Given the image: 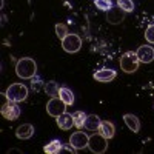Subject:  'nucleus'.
<instances>
[{
	"label": "nucleus",
	"mask_w": 154,
	"mask_h": 154,
	"mask_svg": "<svg viewBox=\"0 0 154 154\" xmlns=\"http://www.w3.org/2000/svg\"><path fill=\"white\" fill-rule=\"evenodd\" d=\"M35 72H37V65L34 59L31 57H22L16 63V74L20 79H32V77H35Z\"/></svg>",
	"instance_id": "nucleus-1"
},
{
	"label": "nucleus",
	"mask_w": 154,
	"mask_h": 154,
	"mask_svg": "<svg viewBox=\"0 0 154 154\" xmlns=\"http://www.w3.org/2000/svg\"><path fill=\"white\" fill-rule=\"evenodd\" d=\"M120 69L126 74H133L139 69V65L142 62H140L137 53H134V51H126V53H123L120 56Z\"/></svg>",
	"instance_id": "nucleus-2"
},
{
	"label": "nucleus",
	"mask_w": 154,
	"mask_h": 154,
	"mask_svg": "<svg viewBox=\"0 0 154 154\" xmlns=\"http://www.w3.org/2000/svg\"><path fill=\"white\" fill-rule=\"evenodd\" d=\"M5 97L11 102H16V103H20L25 99L28 97V88L25 86L23 83H12L8 86Z\"/></svg>",
	"instance_id": "nucleus-3"
},
{
	"label": "nucleus",
	"mask_w": 154,
	"mask_h": 154,
	"mask_svg": "<svg viewBox=\"0 0 154 154\" xmlns=\"http://www.w3.org/2000/svg\"><path fill=\"white\" fill-rule=\"evenodd\" d=\"M88 148L91 149V152L94 154H103L108 148V139L105 136H102L100 133L93 134L89 137V142H88Z\"/></svg>",
	"instance_id": "nucleus-4"
},
{
	"label": "nucleus",
	"mask_w": 154,
	"mask_h": 154,
	"mask_svg": "<svg viewBox=\"0 0 154 154\" xmlns=\"http://www.w3.org/2000/svg\"><path fill=\"white\" fill-rule=\"evenodd\" d=\"M66 103L60 97H51L46 103V112L53 117H59L60 114L66 112Z\"/></svg>",
	"instance_id": "nucleus-5"
},
{
	"label": "nucleus",
	"mask_w": 154,
	"mask_h": 154,
	"mask_svg": "<svg viewBox=\"0 0 154 154\" xmlns=\"http://www.w3.org/2000/svg\"><path fill=\"white\" fill-rule=\"evenodd\" d=\"M62 46L66 53H77L82 48V38L77 34H68L62 40Z\"/></svg>",
	"instance_id": "nucleus-6"
},
{
	"label": "nucleus",
	"mask_w": 154,
	"mask_h": 154,
	"mask_svg": "<svg viewBox=\"0 0 154 154\" xmlns=\"http://www.w3.org/2000/svg\"><path fill=\"white\" fill-rule=\"evenodd\" d=\"M0 112H2V116L6 120H16V119H19V116H20V108H19V105L16 103V102L8 100L6 103L2 105Z\"/></svg>",
	"instance_id": "nucleus-7"
},
{
	"label": "nucleus",
	"mask_w": 154,
	"mask_h": 154,
	"mask_svg": "<svg viewBox=\"0 0 154 154\" xmlns=\"http://www.w3.org/2000/svg\"><path fill=\"white\" fill-rule=\"evenodd\" d=\"M88 142H89V136H86L83 131H77V133H72L71 137H69V145L75 149H83L88 146Z\"/></svg>",
	"instance_id": "nucleus-8"
},
{
	"label": "nucleus",
	"mask_w": 154,
	"mask_h": 154,
	"mask_svg": "<svg viewBox=\"0 0 154 154\" xmlns=\"http://www.w3.org/2000/svg\"><path fill=\"white\" fill-rule=\"evenodd\" d=\"M140 62L142 63H151L154 60V48L149 46V45H142L139 46V49L136 51Z\"/></svg>",
	"instance_id": "nucleus-9"
},
{
	"label": "nucleus",
	"mask_w": 154,
	"mask_h": 154,
	"mask_svg": "<svg viewBox=\"0 0 154 154\" xmlns=\"http://www.w3.org/2000/svg\"><path fill=\"white\" fill-rule=\"evenodd\" d=\"M106 20L111 23V25H117V23H122L123 19H125V14L126 12L123 9H120L119 6L117 8H111L109 11H106Z\"/></svg>",
	"instance_id": "nucleus-10"
},
{
	"label": "nucleus",
	"mask_w": 154,
	"mask_h": 154,
	"mask_svg": "<svg viewBox=\"0 0 154 154\" xmlns=\"http://www.w3.org/2000/svg\"><path fill=\"white\" fill-rule=\"evenodd\" d=\"M94 79L97 82H102V83H108L111 80L116 79V71L114 69H109V68H103V69H99L94 72Z\"/></svg>",
	"instance_id": "nucleus-11"
},
{
	"label": "nucleus",
	"mask_w": 154,
	"mask_h": 154,
	"mask_svg": "<svg viewBox=\"0 0 154 154\" xmlns=\"http://www.w3.org/2000/svg\"><path fill=\"white\" fill-rule=\"evenodd\" d=\"M56 119H57V125H59V128H60V130H63V131H68V130H71V126H74L72 114L63 112V114H60L59 117H56Z\"/></svg>",
	"instance_id": "nucleus-12"
},
{
	"label": "nucleus",
	"mask_w": 154,
	"mask_h": 154,
	"mask_svg": "<svg viewBox=\"0 0 154 154\" xmlns=\"http://www.w3.org/2000/svg\"><path fill=\"white\" fill-rule=\"evenodd\" d=\"M34 134V126L29 125V123H22L17 130H16V136L17 139H22V140H26V139H31Z\"/></svg>",
	"instance_id": "nucleus-13"
},
{
	"label": "nucleus",
	"mask_w": 154,
	"mask_h": 154,
	"mask_svg": "<svg viewBox=\"0 0 154 154\" xmlns=\"http://www.w3.org/2000/svg\"><path fill=\"white\" fill-rule=\"evenodd\" d=\"M97 133H100L102 136H105L106 139H112L114 134H116V126H114L111 122L105 120V122H102V123H100Z\"/></svg>",
	"instance_id": "nucleus-14"
},
{
	"label": "nucleus",
	"mask_w": 154,
	"mask_h": 154,
	"mask_svg": "<svg viewBox=\"0 0 154 154\" xmlns=\"http://www.w3.org/2000/svg\"><path fill=\"white\" fill-rule=\"evenodd\" d=\"M102 120L97 117L96 114H89L86 116V120H85V128L88 131H97L99 130V126H100Z\"/></svg>",
	"instance_id": "nucleus-15"
},
{
	"label": "nucleus",
	"mask_w": 154,
	"mask_h": 154,
	"mask_svg": "<svg viewBox=\"0 0 154 154\" xmlns=\"http://www.w3.org/2000/svg\"><path fill=\"white\" fill-rule=\"evenodd\" d=\"M123 120H125L126 126L130 128L133 133H139V130H140V122H139V119L136 117V116H133V114H125V116H123Z\"/></svg>",
	"instance_id": "nucleus-16"
},
{
	"label": "nucleus",
	"mask_w": 154,
	"mask_h": 154,
	"mask_svg": "<svg viewBox=\"0 0 154 154\" xmlns=\"http://www.w3.org/2000/svg\"><path fill=\"white\" fill-rule=\"evenodd\" d=\"M43 151L46 154H59L62 151V142L59 139H54V140H51V142L48 145H45Z\"/></svg>",
	"instance_id": "nucleus-17"
},
{
	"label": "nucleus",
	"mask_w": 154,
	"mask_h": 154,
	"mask_svg": "<svg viewBox=\"0 0 154 154\" xmlns=\"http://www.w3.org/2000/svg\"><path fill=\"white\" fill-rule=\"evenodd\" d=\"M59 97L65 102V103L69 106V105H72L74 103V94H72V91L69 88H60V91H59Z\"/></svg>",
	"instance_id": "nucleus-18"
},
{
	"label": "nucleus",
	"mask_w": 154,
	"mask_h": 154,
	"mask_svg": "<svg viewBox=\"0 0 154 154\" xmlns=\"http://www.w3.org/2000/svg\"><path fill=\"white\" fill-rule=\"evenodd\" d=\"M43 91H45L48 96H51V97H57V96H59V91H60V88H59V85H57L54 80H51V82L45 83Z\"/></svg>",
	"instance_id": "nucleus-19"
},
{
	"label": "nucleus",
	"mask_w": 154,
	"mask_h": 154,
	"mask_svg": "<svg viewBox=\"0 0 154 154\" xmlns=\"http://www.w3.org/2000/svg\"><path fill=\"white\" fill-rule=\"evenodd\" d=\"M72 119H74V126L75 128H83L85 126V120H86V114L83 111H74L72 112Z\"/></svg>",
	"instance_id": "nucleus-20"
},
{
	"label": "nucleus",
	"mask_w": 154,
	"mask_h": 154,
	"mask_svg": "<svg viewBox=\"0 0 154 154\" xmlns=\"http://www.w3.org/2000/svg\"><path fill=\"white\" fill-rule=\"evenodd\" d=\"M117 6L120 9H123L125 12H131L134 9V3L133 0H117Z\"/></svg>",
	"instance_id": "nucleus-21"
},
{
	"label": "nucleus",
	"mask_w": 154,
	"mask_h": 154,
	"mask_svg": "<svg viewBox=\"0 0 154 154\" xmlns=\"http://www.w3.org/2000/svg\"><path fill=\"white\" fill-rule=\"evenodd\" d=\"M56 34L57 37L60 38V40H63L69 32H68V28H66V25H63V23H57L56 25Z\"/></svg>",
	"instance_id": "nucleus-22"
},
{
	"label": "nucleus",
	"mask_w": 154,
	"mask_h": 154,
	"mask_svg": "<svg viewBox=\"0 0 154 154\" xmlns=\"http://www.w3.org/2000/svg\"><path fill=\"white\" fill-rule=\"evenodd\" d=\"M94 2H96L97 9H100V11H109L112 8V2H111V0H94Z\"/></svg>",
	"instance_id": "nucleus-23"
},
{
	"label": "nucleus",
	"mask_w": 154,
	"mask_h": 154,
	"mask_svg": "<svg viewBox=\"0 0 154 154\" xmlns=\"http://www.w3.org/2000/svg\"><path fill=\"white\" fill-rule=\"evenodd\" d=\"M145 38H146V42L154 45V23L149 25V26L145 29Z\"/></svg>",
	"instance_id": "nucleus-24"
}]
</instances>
